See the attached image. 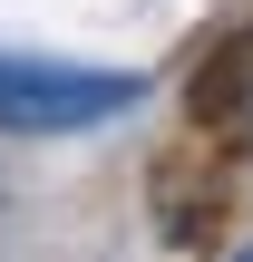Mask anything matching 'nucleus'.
Listing matches in <instances>:
<instances>
[{
	"label": "nucleus",
	"instance_id": "f257e3e1",
	"mask_svg": "<svg viewBox=\"0 0 253 262\" xmlns=\"http://www.w3.org/2000/svg\"><path fill=\"white\" fill-rule=\"evenodd\" d=\"M137 97H146V78H127V68H68V58L0 49V136H88V126L127 117Z\"/></svg>",
	"mask_w": 253,
	"mask_h": 262
},
{
	"label": "nucleus",
	"instance_id": "7ed1b4c3",
	"mask_svg": "<svg viewBox=\"0 0 253 262\" xmlns=\"http://www.w3.org/2000/svg\"><path fill=\"white\" fill-rule=\"evenodd\" d=\"M224 262H253V243H234V253H224Z\"/></svg>",
	"mask_w": 253,
	"mask_h": 262
},
{
	"label": "nucleus",
	"instance_id": "f03ea898",
	"mask_svg": "<svg viewBox=\"0 0 253 262\" xmlns=\"http://www.w3.org/2000/svg\"><path fill=\"white\" fill-rule=\"evenodd\" d=\"M195 117L253 156V29H244V39H224V49H215V68L195 78Z\"/></svg>",
	"mask_w": 253,
	"mask_h": 262
}]
</instances>
